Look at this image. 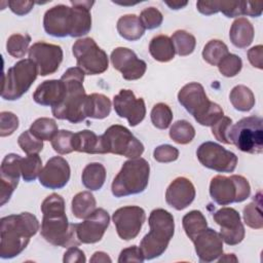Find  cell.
I'll return each instance as SVG.
<instances>
[{"instance_id":"cell-39","label":"cell","mask_w":263,"mask_h":263,"mask_svg":"<svg viewBox=\"0 0 263 263\" xmlns=\"http://www.w3.org/2000/svg\"><path fill=\"white\" fill-rule=\"evenodd\" d=\"M42 160L38 154H30L21 161V172L24 181L32 182L40 175Z\"/></svg>"},{"instance_id":"cell-56","label":"cell","mask_w":263,"mask_h":263,"mask_svg":"<svg viewBox=\"0 0 263 263\" xmlns=\"http://www.w3.org/2000/svg\"><path fill=\"white\" fill-rule=\"evenodd\" d=\"M90 262H112L111 258L108 256V254L104 252H96L92 257L90 258Z\"/></svg>"},{"instance_id":"cell-7","label":"cell","mask_w":263,"mask_h":263,"mask_svg":"<svg viewBox=\"0 0 263 263\" xmlns=\"http://www.w3.org/2000/svg\"><path fill=\"white\" fill-rule=\"evenodd\" d=\"M150 165L144 158L138 157L125 161L114 178L111 191L115 197H124L143 192L148 186Z\"/></svg>"},{"instance_id":"cell-18","label":"cell","mask_w":263,"mask_h":263,"mask_svg":"<svg viewBox=\"0 0 263 263\" xmlns=\"http://www.w3.org/2000/svg\"><path fill=\"white\" fill-rule=\"evenodd\" d=\"M110 223V217L104 209H96L83 222L76 224V235L80 243L100 241Z\"/></svg>"},{"instance_id":"cell-31","label":"cell","mask_w":263,"mask_h":263,"mask_svg":"<svg viewBox=\"0 0 263 263\" xmlns=\"http://www.w3.org/2000/svg\"><path fill=\"white\" fill-rule=\"evenodd\" d=\"M97 201L95 196L89 191H82L77 193L71 203V210L77 219L87 218L96 210Z\"/></svg>"},{"instance_id":"cell-29","label":"cell","mask_w":263,"mask_h":263,"mask_svg":"<svg viewBox=\"0 0 263 263\" xmlns=\"http://www.w3.org/2000/svg\"><path fill=\"white\" fill-rule=\"evenodd\" d=\"M149 52L154 60L161 63L172 61L176 53L173 41L166 35H157L153 37L149 44Z\"/></svg>"},{"instance_id":"cell-57","label":"cell","mask_w":263,"mask_h":263,"mask_svg":"<svg viewBox=\"0 0 263 263\" xmlns=\"http://www.w3.org/2000/svg\"><path fill=\"white\" fill-rule=\"evenodd\" d=\"M164 3L171 8V9H181L183 7H185L188 2L187 1H180V0H173V1H164Z\"/></svg>"},{"instance_id":"cell-55","label":"cell","mask_w":263,"mask_h":263,"mask_svg":"<svg viewBox=\"0 0 263 263\" xmlns=\"http://www.w3.org/2000/svg\"><path fill=\"white\" fill-rule=\"evenodd\" d=\"M262 2H250L246 1V12L245 15H249L252 17H258L262 14Z\"/></svg>"},{"instance_id":"cell-54","label":"cell","mask_w":263,"mask_h":263,"mask_svg":"<svg viewBox=\"0 0 263 263\" xmlns=\"http://www.w3.org/2000/svg\"><path fill=\"white\" fill-rule=\"evenodd\" d=\"M196 7L197 10L204 15H212L219 12L218 1H197Z\"/></svg>"},{"instance_id":"cell-42","label":"cell","mask_w":263,"mask_h":263,"mask_svg":"<svg viewBox=\"0 0 263 263\" xmlns=\"http://www.w3.org/2000/svg\"><path fill=\"white\" fill-rule=\"evenodd\" d=\"M242 68V61L241 59L234 54L228 53L226 54L222 61L218 64L219 72L225 77H234L236 76Z\"/></svg>"},{"instance_id":"cell-51","label":"cell","mask_w":263,"mask_h":263,"mask_svg":"<svg viewBox=\"0 0 263 263\" xmlns=\"http://www.w3.org/2000/svg\"><path fill=\"white\" fill-rule=\"evenodd\" d=\"M10 10L15 13L16 15H25L29 13L33 6L34 2L32 1H17V0H10L7 2Z\"/></svg>"},{"instance_id":"cell-24","label":"cell","mask_w":263,"mask_h":263,"mask_svg":"<svg viewBox=\"0 0 263 263\" xmlns=\"http://www.w3.org/2000/svg\"><path fill=\"white\" fill-rule=\"evenodd\" d=\"M66 95V85L62 79L45 80L38 85L33 93L34 101L41 106L51 108L60 105Z\"/></svg>"},{"instance_id":"cell-26","label":"cell","mask_w":263,"mask_h":263,"mask_svg":"<svg viewBox=\"0 0 263 263\" xmlns=\"http://www.w3.org/2000/svg\"><path fill=\"white\" fill-rule=\"evenodd\" d=\"M72 145L74 151L88 154H103L101 136L89 129H83L73 135Z\"/></svg>"},{"instance_id":"cell-9","label":"cell","mask_w":263,"mask_h":263,"mask_svg":"<svg viewBox=\"0 0 263 263\" xmlns=\"http://www.w3.org/2000/svg\"><path fill=\"white\" fill-rule=\"evenodd\" d=\"M38 74V68L31 59L16 62L3 75L2 99L7 101L18 100L29 90Z\"/></svg>"},{"instance_id":"cell-16","label":"cell","mask_w":263,"mask_h":263,"mask_svg":"<svg viewBox=\"0 0 263 263\" xmlns=\"http://www.w3.org/2000/svg\"><path fill=\"white\" fill-rule=\"evenodd\" d=\"M215 222L220 226V235L228 246H235L245 238V227L238 212L232 208H222L213 216Z\"/></svg>"},{"instance_id":"cell-32","label":"cell","mask_w":263,"mask_h":263,"mask_svg":"<svg viewBox=\"0 0 263 263\" xmlns=\"http://www.w3.org/2000/svg\"><path fill=\"white\" fill-rule=\"evenodd\" d=\"M182 225L186 235L193 241L196 236L208 228L206 219L200 211L193 210L187 213L182 219Z\"/></svg>"},{"instance_id":"cell-44","label":"cell","mask_w":263,"mask_h":263,"mask_svg":"<svg viewBox=\"0 0 263 263\" xmlns=\"http://www.w3.org/2000/svg\"><path fill=\"white\" fill-rule=\"evenodd\" d=\"M73 135L74 134L72 132L67 129L59 130L51 140V146L53 150L59 154H69L74 151L72 145Z\"/></svg>"},{"instance_id":"cell-14","label":"cell","mask_w":263,"mask_h":263,"mask_svg":"<svg viewBox=\"0 0 263 263\" xmlns=\"http://www.w3.org/2000/svg\"><path fill=\"white\" fill-rule=\"evenodd\" d=\"M146 220L145 211L137 205H127L117 209L112 216L117 234L124 240L138 236Z\"/></svg>"},{"instance_id":"cell-28","label":"cell","mask_w":263,"mask_h":263,"mask_svg":"<svg viewBox=\"0 0 263 263\" xmlns=\"http://www.w3.org/2000/svg\"><path fill=\"white\" fill-rule=\"evenodd\" d=\"M119 35L128 41L139 40L145 34V28L136 14H125L117 21Z\"/></svg>"},{"instance_id":"cell-3","label":"cell","mask_w":263,"mask_h":263,"mask_svg":"<svg viewBox=\"0 0 263 263\" xmlns=\"http://www.w3.org/2000/svg\"><path fill=\"white\" fill-rule=\"evenodd\" d=\"M37 218L28 212L2 217L0 220V257L18 256L39 230Z\"/></svg>"},{"instance_id":"cell-13","label":"cell","mask_w":263,"mask_h":263,"mask_svg":"<svg viewBox=\"0 0 263 263\" xmlns=\"http://www.w3.org/2000/svg\"><path fill=\"white\" fill-rule=\"evenodd\" d=\"M199 162L219 173H232L237 164V156L215 142H204L196 150Z\"/></svg>"},{"instance_id":"cell-25","label":"cell","mask_w":263,"mask_h":263,"mask_svg":"<svg viewBox=\"0 0 263 263\" xmlns=\"http://www.w3.org/2000/svg\"><path fill=\"white\" fill-rule=\"evenodd\" d=\"M254 35V27L246 17L236 18L232 23L229 31V38L231 43L238 48L248 47L253 42Z\"/></svg>"},{"instance_id":"cell-1","label":"cell","mask_w":263,"mask_h":263,"mask_svg":"<svg viewBox=\"0 0 263 263\" xmlns=\"http://www.w3.org/2000/svg\"><path fill=\"white\" fill-rule=\"evenodd\" d=\"M71 7L65 4L55 5L44 13L43 28L53 37H81L91 29L90 8L95 1H70Z\"/></svg>"},{"instance_id":"cell-49","label":"cell","mask_w":263,"mask_h":263,"mask_svg":"<svg viewBox=\"0 0 263 263\" xmlns=\"http://www.w3.org/2000/svg\"><path fill=\"white\" fill-rule=\"evenodd\" d=\"M232 125V119L227 116H223L212 127V134L219 142L224 144H230L228 141V132Z\"/></svg>"},{"instance_id":"cell-48","label":"cell","mask_w":263,"mask_h":263,"mask_svg":"<svg viewBox=\"0 0 263 263\" xmlns=\"http://www.w3.org/2000/svg\"><path fill=\"white\" fill-rule=\"evenodd\" d=\"M153 157L156 161L167 163L173 162L178 159L179 157V150L168 144H163L160 146H157L153 151Z\"/></svg>"},{"instance_id":"cell-22","label":"cell","mask_w":263,"mask_h":263,"mask_svg":"<svg viewBox=\"0 0 263 263\" xmlns=\"http://www.w3.org/2000/svg\"><path fill=\"white\" fill-rule=\"evenodd\" d=\"M195 253L201 262H213L223 255V239L219 232L206 228L193 240Z\"/></svg>"},{"instance_id":"cell-40","label":"cell","mask_w":263,"mask_h":263,"mask_svg":"<svg viewBox=\"0 0 263 263\" xmlns=\"http://www.w3.org/2000/svg\"><path fill=\"white\" fill-rule=\"evenodd\" d=\"M31 37L28 34H12L6 42V50L13 58H24L29 51Z\"/></svg>"},{"instance_id":"cell-50","label":"cell","mask_w":263,"mask_h":263,"mask_svg":"<svg viewBox=\"0 0 263 263\" xmlns=\"http://www.w3.org/2000/svg\"><path fill=\"white\" fill-rule=\"evenodd\" d=\"M145 258L143 256V253L140 249V247L137 246H132L126 249H123L120 252V255L118 257V262L119 263H124V262H144Z\"/></svg>"},{"instance_id":"cell-58","label":"cell","mask_w":263,"mask_h":263,"mask_svg":"<svg viewBox=\"0 0 263 263\" xmlns=\"http://www.w3.org/2000/svg\"><path fill=\"white\" fill-rule=\"evenodd\" d=\"M222 261H234V262H237V259L234 256V254H226L224 257H221L219 259V262H222Z\"/></svg>"},{"instance_id":"cell-36","label":"cell","mask_w":263,"mask_h":263,"mask_svg":"<svg viewBox=\"0 0 263 263\" xmlns=\"http://www.w3.org/2000/svg\"><path fill=\"white\" fill-rule=\"evenodd\" d=\"M171 39L173 41L175 51L178 55H181V57L189 55L195 49V45H196L195 37L184 30L176 31L172 35Z\"/></svg>"},{"instance_id":"cell-53","label":"cell","mask_w":263,"mask_h":263,"mask_svg":"<svg viewBox=\"0 0 263 263\" xmlns=\"http://www.w3.org/2000/svg\"><path fill=\"white\" fill-rule=\"evenodd\" d=\"M248 59L251 65L260 70L263 69V46L256 45L248 50Z\"/></svg>"},{"instance_id":"cell-30","label":"cell","mask_w":263,"mask_h":263,"mask_svg":"<svg viewBox=\"0 0 263 263\" xmlns=\"http://www.w3.org/2000/svg\"><path fill=\"white\" fill-rule=\"evenodd\" d=\"M106 180V168L100 162L88 163L82 171L81 181L90 191L100 190Z\"/></svg>"},{"instance_id":"cell-43","label":"cell","mask_w":263,"mask_h":263,"mask_svg":"<svg viewBox=\"0 0 263 263\" xmlns=\"http://www.w3.org/2000/svg\"><path fill=\"white\" fill-rule=\"evenodd\" d=\"M17 144L21 149L27 154H38L43 149V141L36 138L31 132L25 130L17 139Z\"/></svg>"},{"instance_id":"cell-19","label":"cell","mask_w":263,"mask_h":263,"mask_svg":"<svg viewBox=\"0 0 263 263\" xmlns=\"http://www.w3.org/2000/svg\"><path fill=\"white\" fill-rule=\"evenodd\" d=\"M110 60L114 69L119 71L125 80L140 79L147 69L146 62L138 59L137 54L126 47L115 48L111 52Z\"/></svg>"},{"instance_id":"cell-11","label":"cell","mask_w":263,"mask_h":263,"mask_svg":"<svg viewBox=\"0 0 263 263\" xmlns=\"http://www.w3.org/2000/svg\"><path fill=\"white\" fill-rule=\"evenodd\" d=\"M251 194L249 181L239 175L225 177L218 175L211 180L210 195L212 199L220 204L227 205L233 202H241Z\"/></svg>"},{"instance_id":"cell-52","label":"cell","mask_w":263,"mask_h":263,"mask_svg":"<svg viewBox=\"0 0 263 263\" xmlns=\"http://www.w3.org/2000/svg\"><path fill=\"white\" fill-rule=\"evenodd\" d=\"M85 261H86V258L84 253L76 247L68 248L63 258L64 263H84Z\"/></svg>"},{"instance_id":"cell-12","label":"cell","mask_w":263,"mask_h":263,"mask_svg":"<svg viewBox=\"0 0 263 263\" xmlns=\"http://www.w3.org/2000/svg\"><path fill=\"white\" fill-rule=\"evenodd\" d=\"M72 52L76 59L77 67L86 75L102 74L109 67L107 53L90 37L78 39L72 46Z\"/></svg>"},{"instance_id":"cell-38","label":"cell","mask_w":263,"mask_h":263,"mask_svg":"<svg viewBox=\"0 0 263 263\" xmlns=\"http://www.w3.org/2000/svg\"><path fill=\"white\" fill-rule=\"evenodd\" d=\"M228 53L229 51L227 45L221 40L214 39L204 45L202 50V58L208 64L212 66H218L222 59Z\"/></svg>"},{"instance_id":"cell-21","label":"cell","mask_w":263,"mask_h":263,"mask_svg":"<svg viewBox=\"0 0 263 263\" xmlns=\"http://www.w3.org/2000/svg\"><path fill=\"white\" fill-rule=\"evenodd\" d=\"M70 165L61 156H53L47 160L39 175V183L48 189H61L70 180Z\"/></svg>"},{"instance_id":"cell-27","label":"cell","mask_w":263,"mask_h":263,"mask_svg":"<svg viewBox=\"0 0 263 263\" xmlns=\"http://www.w3.org/2000/svg\"><path fill=\"white\" fill-rule=\"evenodd\" d=\"M84 112L86 117L104 119L111 112V101L102 93H91L86 97Z\"/></svg>"},{"instance_id":"cell-15","label":"cell","mask_w":263,"mask_h":263,"mask_svg":"<svg viewBox=\"0 0 263 263\" xmlns=\"http://www.w3.org/2000/svg\"><path fill=\"white\" fill-rule=\"evenodd\" d=\"M29 59L36 64L39 75L47 76L58 71L63 61V49L60 45L36 42L29 48Z\"/></svg>"},{"instance_id":"cell-33","label":"cell","mask_w":263,"mask_h":263,"mask_svg":"<svg viewBox=\"0 0 263 263\" xmlns=\"http://www.w3.org/2000/svg\"><path fill=\"white\" fill-rule=\"evenodd\" d=\"M229 100L232 106L240 112H248L255 106V96L246 85L234 86L230 91Z\"/></svg>"},{"instance_id":"cell-45","label":"cell","mask_w":263,"mask_h":263,"mask_svg":"<svg viewBox=\"0 0 263 263\" xmlns=\"http://www.w3.org/2000/svg\"><path fill=\"white\" fill-rule=\"evenodd\" d=\"M139 20L143 27L148 30H153L162 24L163 16L162 13L155 7H148L141 11Z\"/></svg>"},{"instance_id":"cell-10","label":"cell","mask_w":263,"mask_h":263,"mask_svg":"<svg viewBox=\"0 0 263 263\" xmlns=\"http://www.w3.org/2000/svg\"><path fill=\"white\" fill-rule=\"evenodd\" d=\"M103 154L112 153L127 158H138L144 152V145L123 125L109 126L101 136Z\"/></svg>"},{"instance_id":"cell-34","label":"cell","mask_w":263,"mask_h":263,"mask_svg":"<svg viewBox=\"0 0 263 263\" xmlns=\"http://www.w3.org/2000/svg\"><path fill=\"white\" fill-rule=\"evenodd\" d=\"M262 200L261 193L259 192L248 205L245 206L242 216L245 223L253 229H261L263 227V218H262Z\"/></svg>"},{"instance_id":"cell-47","label":"cell","mask_w":263,"mask_h":263,"mask_svg":"<svg viewBox=\"0 0 263 263\" xmlns=\"http://www.w3.org/2000/svg\"><path fill=\"white\" fill-rule=\"evenodd\" d=\"M18 127L17 116L8 111H3L0 113V136L7 137L12 135Z\"/></svg>"},{"instance_id":"cell-23","label":"cell","mask_w":263,"mask_h":263,"mask_svg":"<svg viewBox=\"0 0 263 263\" xmlns=\"http://www.w3.org/2000/svg\"><path fill=\"white\" fill-rule=\"evenodd\" d=\"M195 198V188L185 177L176 178L165 191L166 203L177 211H182L192 203Z\"/></svg>"},{"instance_id":"cell-37","label":"cell","mask_w":263,"mask_h":263,"mask_svg":"<svg viewBox=\"0 0 263 263\" xmlns=\"http://www.w3.org/2000/svg\"><path fill=\"white\" fill-rule=\"evenodd\" d=\"M195 137V129L193 125L187 120H178L170 128V138L177 144L186 145L190 143Z\"/></svg>"},{"instance_id":"cell-41","label":"cell","mask_w":263,"mask_h":263,"mask_svg":"<svg viewBox=\"0 0 263 263\" xmlns=\"http://www.w3.org/2000/svg\"><path fill=\"white\" fill-rule=\"evenodd\" d=\"M151 122L159 129L167 128L173 120V112L171 108L164 103H157L151 110Z\"/></svg>"},{"instance_id":"cell-2","label":"cell","mask_w":263,"mask_h":263,"mask_svg":"<svg viewBox=\"0 0 263 263\" xmlns=\"http://www.w3.org/2000/svg\"><path fill=\"white\" fill-rule=\"evenodd\" d=\"M41 212L43 217L40 234L47 242L62 248L80 245L76 235V224L69 223L65 212V200L61 195L57 193L48 195L41 203Z\"/></svg>"},{"instance_id":"cell-20","label":"cell","mask_w":263,"mask_h":263,"mask_svg":"<svg viewBox=\"0 0 263 263\" xmlns=\"http://www.w3.org/2000/svg\"><path fill=\"white\" fill-rule=\"evenodd\" d=\"M22 158L18 154H7L1 163V191H0V205H4L11 197L14 189L18 185L21 172Z\"/></svg>"},{"instance_id":"cell-8","label":"cell","mask_w":263,"mask_h":263,"mask_svg":"<svg viewBox=\"0 0 263 263\" xmlns=\"http://www.w3.org/2000/svg\"><path fill=\"white\" fill-rule=\"evenodd\" d=\"M228 141L242 152L260 154L263 152V119L248 116L231 125Z\"/></svg>"},{"instance_id":"cell-17","label":"cell","mask_w":263,"mask_h":263,"mask_svg":"<svg viewBox=\"0 0 263 263\" xmlns=\"http://www.w3.org/2000/svg\"><path fill=\"white\" fill-rule=\"evenodd\" d=\"M113 106L116 114L126 118L130 126L141 123L146 115V106L142 98H136L130 89H121L113 98Z\"/></svg>"},{"instance_id":"cell-4","label":"cell","mask_w":263,"mask_h":263,"mask_svg":"<svg viewBox=\"0 0 263 263\" xmlns=\"http://www.w3.org/2000/svg\"><path fill=\"white\" fill-rule=\"evenodd\" d=\"M85 73L79 67H72L66 70L61 79L66 85V95L63 102L51 108L52 115L71 123H79L86 116L84 112L86 93L83 87Z\"/></svg>"},{"instance_id":"cell-46","label":"cell","mask_w":263,"mask_h":263,"mask_svg":"<svg viewBox=\"0 0 263 263\" xmlns=\"http://www.w3.org/2000/svg\"><path fill=\"white\" fill-rule=\"evenodd\" d=\"M218 10L227 17L245 15L246 1H218Z\"/></svg>"},{"instance_id":"cell-5","label":"cell","mask_w":263,"mask_h":263,"mask_svg":"<svg viewBox=\"0 0 263 263\" xmlns=\"http://www.w3.org/2000/svg\"><path fill=\"white\" fill-rule=\"evenodd\" d=\"M178 101L200 125L213 126L224 116L222 108L209 100L200 83L190 82L184 85L178 92Z\"/></svg>"},{"instance_id":"cell-6","label":"cell","mask_w":263,"mask_h":263,"mask_svg":"<svg viewBox=\"0 0 263 263\" xmlns=\"http://www.w3.org/2000/svg\"><path fill=\"white\" fill-rule=\"evenodd\" d=\"M150 231L143 237L140 249L145 260L160 257L166 250L175 232V220L173 215L163 210L155 209L148 219Z\"/></svg>"},{"instance_id":"cell-35","label":"cell","mask_w":263,"mask_h":263,"mask_svg":"<svg viewBox=\"0 0 263 263\" xmlns=\"http://www.w3.org/2000/svg\"><path fill=\"white\" fill-rule=\"evenodd\" d=\"M30 132L42 141H51L58 134L59 128L54 119L41 117L36 119L30 126Z\"/></svg>"}]
</instances>
